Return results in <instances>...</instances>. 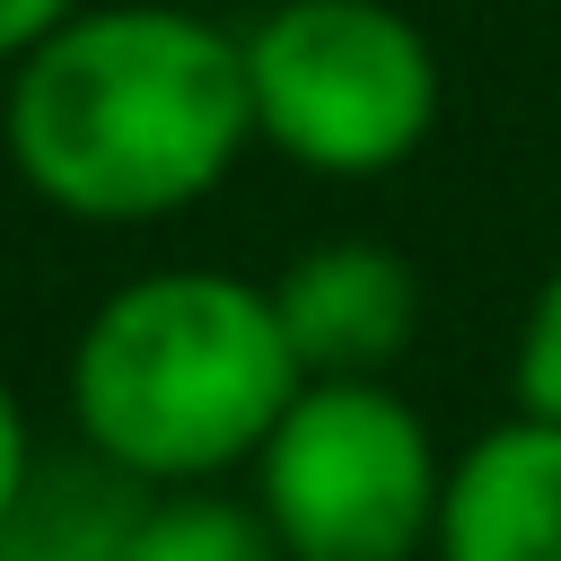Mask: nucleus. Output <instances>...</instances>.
<instances>
[{
  "mask_svg": "<svg viewBox=\"0 0 561 561\" xmlns=\"http://www.w3.org/2000/svg\"><path fill=\"white\" fill-rule=\"evenodd\" d=\"M254 149L245 35L175 0H88L0 88L9 175L88 228H149L210 202Z\"/></svg>",
  "mask_w": 561,
  "mask_h": 561,
  "instance_id": "obj_1",
  "label": "nucleus"
},
{
  "mask_svg": "<svg viewBox=\"0 0 561 561\" xmlns=\"http://www.w3.org/2000/svg\"><path fill=\"white\" fill-rule=\"evenodd\" d=\"M307 386L272 280L167 263L105 289L70 342V430L140 491H193L272 438Z\"/></svg>",
  "mask_w": 561,
  "mask_h": 561,
  "instance_id": "obj_2",
  "label": "nucleus"
},
{
  "mask_svg": "<svg viewBox=\"0 0 561 561\" xmlns=\"http://www.w3.org/2000/svg\"><path fill=\"white\" fill-rule=\"evenodd\" d=\"M245 35L254 140L307 175H394L438 131V53L394 0H272Z\"/></svg>",
  "mask_w": 561,
  "mask_h": 561,
  "instance_id": "obj_3",
  "label": "nucleus"
},
{
  "mask_svg": "<svg viewBox=\"0 0 561 561\" xmlns=\"http://www.w3.org/2000/svg\"><path fill=\"white\" fill-rule=\"evenodd\" d=\"M245 473L280 561H412L447 500V456L386 377H307Z\"/></svg>",
  "mask_w": 561,
  "mask_h": 561,
  "instance_id": "obj_4",
  "label": "nucleus"
},
{
  "mask_svg": "<svg viewBox=\"0 0 561 561\" xmlns=\"http://www.w3.org/2000/svg\"><path fill=\"white\" fill-rule=\"evenodd\" d=\"M272 307L307 377H386L421 333V272L377 237H324L280 263Z\"/></svg>",
  "mask_w": 561,
  "mask_h": 561,
  "instance_id": "obj_5",
  "label": "nucleus"
},
{
  "mask_svg": "<svg viewBox=\"0 0 561 561\" xmlns=\"http://www.w3.org/2000/svg\"><path fill=\"white\" fill-rule=\"evenodd\" d=\"M438 561H561V421L508 412L465 456H447Z\"/></svg>",
  "mask_w": 561,
  "mask_h": 561,
  "instance_id": "obj_6",
  "label": "nucleus"
},
{
  "mask_svg": "<svg viewBox=\"0 0 561 561\" xmlns=\"http://www.w3.org/2000/svg\"><path fill=\"white\" fill-rule=\"evenodd\" d=\"M140 500L149 491L88 447L61 456V465H35L26 500L0 526V561H123Z\"/></svg>",
  "mask_w": 561,
  "mask_h": 561,
  "instance_id": "obj_7",
  "label": "nucleus"
},
{
  "mask_svg": "<svg viewBox=\"0 0 561 561\" xmlns=\"http://www.w3.org/2000/svg\"><path fill=\"white\" fill-rule=\"evenodd\" d=\"M123 561H280V543H272L254 500H228L219 482H193V491H149L140 500Z\"/></svg>",
  "mask_w": 561,
  "mask_h": 561,
  "instance_id": "obj_8",
  "label": "nucleus"
},
{
  "mask_svg": "<svg viewBox=\"0 0 561 561\" xmlns=\"http://www.w3.org/2000/svg\"><path fill=\"white\" fill-rule=\"evenodd\" d=\"M517 403L561 421V263L543 272V289L517 324Z\"/></svg>",
  "mask_w": 561,
  "mask_h": 561,
  "instance_id": "obj_9",
  "label": "nucleus"
},
{
  "mask_svg": "<svg viewBox=\"0 0 561 561\" xmlns=\"http://www.w3.org/2000/svg\"><path fill=\"white\" fill-rule=\"evenodd\" d=\"M35 421H26V403H18V386L0 377V526H9V508L26 500V482H35Z\"/></svg>",
  "mask_w": 561,
  "mask_h": 561,
  "instance_id": "obj_10",
  "label": "nucleus"
},
{
  "mask_svg": "<svg viewBox=\"0 0 561 561\" xmlns=\"http://www.w3.org/2000/svg\"><path fill=\"white\" fill-rule=\"evenodd\" d=\"M70 9H88V0H0V70H9L18 53H35Z\"/></svg>",
  "mask_w": 561,
  "mask_h": 561,
  "instance_id": "obj_11",
  "label": "nucleus"
}]
</instances>
